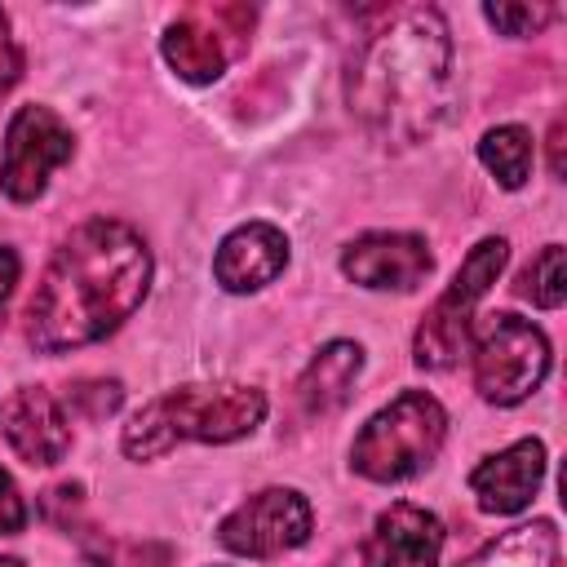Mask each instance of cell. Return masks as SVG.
I'll use <instances>...</instances> for the list:
<instances>
[{
	"mask_svg": "<svg viewBox=\"0 0 567 567\" xmlns=\"http://www.w3.org/2000/svg\"><path fill=\"white\" fill-rule=\"evenodd\" d=\"M151 288L146 239L111 217L75 226L49 257L27 306V337L40 354H66L115 332Z\"/></svg>",
	"mask_w": 567,
	"mask_h": 567,
	"instance_id": "1",
	"label": "cell"
},
{
	"mask_svg": "<svg viewBox=\"0 0 567 567\" xmlns=\"http://www.w3.org/2000/svg\"><path fill=\"white\" fill-rule=\"evenodd\" d=\"M346 102L385 146L425 142L452 106V35L439 9L390 13L354 53Z\"/></svg>",
	"mask_w": 567,
	"mask_h": 567,
	"instance_id": "2",
	"label": "cell"
},
{
	"mask_svg": "<svg viewBox=\"0 0 567 567\" xmlns=\"http://www.w3.org/2000/svg\"><path fill=\"white\" fill-rule=\"evenodd\" d=\"M266 416V394L257 385H177L155 394L151 403H142L120 443L124 456L133 461H155L177 443H235L244 434H252Z\"/></svg>",
	"mask_w": 567,
	"mask_h": 567,
	"instance_id": "3",
	"label": "cell"
},
{
	"mask_svg": "<svg viewBox=\"0 0 567 567\" xmlns=\"http://www.w3.org/2000/svg\"><path fill=\"white\" fill-rule=\"evenodd\" d=\"M447 439V412L425 390H403L390 399L354 439L350 465L372 483H399L421 474Z\"/></svg>",
	"mask_w": 567,
	"mask_h": 567,
	"instance_id": "4",
	"label": "cell"
},
{
	"mask_svg": "<svg viewBox=\"0 0 567 567\" xmlns=\"http://www.w3.org/2000/svg\"><path fill=\"white\" fill-rule=\"evenodd\" d=\"M505 257H509V244L505 239H478L470 248V257L461 261L456 279L443 288V297L430 306V315L416 328L412 354H416L421 368L443 372V368H452L465 354L470 332H474V306L487 297V288L505 270Z\"/></svg>",
	"mask_w": 567,
	"mask_h": 567,
	"instance_id": "5",
	"label": "cell"
},
{
	"mask_svg": "<svg viewBox=\"0 0 567 567\" xmlns=\"http://www.w3.org/2000/svg\"><path fill=\"white\" fill-rule=\"evenodd\" d=\"M474 337V390L496 403H523L549 372V341L532 319H518L509 310L487 315Z\"/></svg>",
	"mask_w": 567,
	"mask_h": 567,
	"instance_id": "6",
	"label": "cell"
},
{
	"mask_svg": "<svg viewBox=\"0 0 567 567\" xmlns=\"http://www.w3.org/2000/svg\"><path fill=\"white\" fill-rule=\"evenodd\" d=\"M75 155L71 128L49 106H18L4 128V155H0V190L18 204H31L44 195L49 173L62 168Z\"/></svg>",
	"mask_w": 567,
	"mask_h": 567,
	"instance_id": "7",
	"label": "cell"
},
{
	"mask_svg": "<svg viewBox=\"0 0 567 567\" xmlns=\"http://www.w3.org/2000/svg\"><path fill=\"white\" fill-rule=\"evenodd\" d=\"M310 527L315 509L297 487H261L221 518L217 540L239 558H275L284 549L306 545Z\"/></svg>",
	"mask_w": 567,
	"mask_h": 567,
	"instance_id": "8",
	"label": "cell"
},
{
	"mask_svg": "<svg viewBox=\"0 0 567 567\" xmlns=\"http://www.w3.org/2000/svg\"><path fill=\"white\" fill-rule=\"evenodd\" d=\"M341 270L359 288H377V292H390L394 288V292H408V288L425 284V275L434 270V257H430V248H425L421 235L377 230V235H359L341 252Z\"/></svg>",
	"mask_w": 567,
	"mask_h": 567,
	"instance_id": "9",
	"label": "cell"
},
{
	"mask_svg": "<svg viewBox=\"0 0 567 567\" xmlns=\"http://www.w3.org/2000/svg\"><path fill=\"white\" fill-rule=\"evenodd\" d=\"M239 13L244 9L221 4V9H190L177 22H168L164 44H159L164 58H168V66L186 84H213L226 71L230 53H235L230 35H239V31H226V22H235Z\"/></svg>",
	"mask_w": 567,
	"mask_h": 567,
	"instance_id": "10",
	"label": "cell"
},
{
	"mask_svg": "<svg viewBox=\"0 0 567 567\" xmlns=\"http://www.w3.org/2000/svg\"><path fill=\"white\" fill-rule=\"evenodd\" d=\"M443 554V523L412 501H394L377 514L359 558L363 567H439Z\"/></svg>",
	"mask_w": 567,
	"mask_h": 567,
	"instance_id": "11",
	"label": "cell"
},
{
	"mask_svg": "<svg viewBox=\"0 0 567 567\" xmlns=\"http://www.w3.org/2000/svg\"><path fill=\"white\" fill-rule=\"evenodd\" d=\"M4 439L9 447L27 461V465H58L71 447V421H66V403H58L44 385H22L9 394L4 412H0Z\"/></svg>",
	"mask_w": 567,
	"mask_h": 567,
	"instance_id": "12",
	"label": "cell"
},
{
	"mask_svg": "<svg viewBox=\"0 0 567 567\" xmlns=\"http://www.w3.org/2000/svg\"><path fill=\"white\" fill-rule=\"evenodd\" d=\"M284 266H288V235L270 221H248L217 244L213 279L226 292H257V288L275 284L284 275Z\"/></svg>",
	"mask_w": 567,
	"mask_h": 567,
	"instance_id": "13",
	"label": "cell"
},
{
	"mask_svg": "<svg viewBox=\"0 0 567 567\" xmlns=\"http://www.w3.org/2000/svg\"><path fill=\"white\" fill-rule=\"evenodd\" d=\"M545 478V443L540 439H518L505 452L487 456L470 474V492L483 514H518Z\"/></svg>",
	"mask_w": 567,
	"mask_h": 567,
	"instance_id": "14",
	"label": "cell"
},
{
	"mask_svg": "<svg viewBox=\"0 0 567 567\" xmlns=\"http://www.w3.org/2000/svg\"><path fill=\"white\" fill-rule=\"evenodd\" d=\"M359 372H363V350H359L354 341H328V346L306 363V372H301V381H297L301 408H306L310 416L337 412V408L350 399Z\"/></svg>",
	"mask_w": 567,
	"mask_h": 567,
	"instance_id": "15",
	"label": "cell"
},
{
	"mask_svg": "<svg viewBox=\"0 0 567 567\" xmlns=\"http://www.w3.org/2000/svg\"><path fill=\"white\" fill-rule=\"evenodd\" d=\"M461 567H558V527L549 518L523 523V527L487 540Z\"/></svg>",
	"mask_w": 567,
	"mask_h": 567,
	"instance_id": "16",
	"label": "cell"
},
{
	"mask_svg": "<svg viewBox=\"0 0 567 567\" xmlns=\"http://www.w3.org/2000/svg\"><path fill=\"white\" fill-rule=\"evenodd\" d=\"M478 159L505 190H518L532 173V133L523 124H496L483 133Z\"/></svg>",
	"mask_w": 567,
	"mask_h": 567,
	"instance_id": "17",
	"label": "cell"
},
{
	"mask_svg": "<svg viewBox=\"0 0 567 567\" xmlns=\"http://www.w3.org/2000/svg\"><path fill=\"white\" fill-rule=\"evenodd\" d=\"M518 297H527L540 310H558L567 297V266H563V244H545L532 266L518 275Z\"/></svg>",
	"mask_w": 567,
	"mask_h": 567,
	"instance_id": "18",
	"label": "cell"
},
{
	"mask_svg": "<svg viewBox=\"0 0 567 567\" xmlns=\"http://www.w3.org/2000/svg\"><path fill=\"white\" fill-rule=\"evenodd\" d=\"M483 18L505 35H536L540 27L558 18V9L554 4H487Z\"/></svg>",
	"mask_w": 567,
	"mask_h": 567,
	"instance_id": "19",
	"label": "cell"
},
{
	"mask_svg": "<svg viewBox=\"0 0 567 567\" xmlns=\"http://www.w3.org/2000/svg\"><path fill=\"white\" fill-rule=\"evenodd\" d=\"M120 399H124L120 381H75V385H66V408L80 412V416H93V421L115 412Z\"/></svg>",
	"mask_w": 567,
	"mask_h": 567,
	"instance_id": "20",
	"label": "cell"
},
{
	"mask_svg": "<svg viewBox=\"0 0 567 567\" xmlns=\"http://www.w3.org/2000/svg\"><path fill=\"white\" fill-rule=\"evenodd\" d=\"M27 527V501L13 487V478L0 470V536H18Z\"/></svg>",
	"mask_w": 567,
	"mask_h": 567,
	"instance_id": "21",
	"label": "cell"
},
{
	"mask_svg": "<svg viewBox=\"0 0 567 567\" xmlns=\"http://www.w3.org/2000/svg\"><path fill=\"white\" fill-rule=\"evenodd\" d=\"M18 71H22V53H18V40L9 31V18L0 13V102L18 84Z\"/></svg>",
	"mask_w": 567,
	"mask_h": 567,
	"instance_id": "22",
	"label": "cell"
},
{
	"mask_svg": "<svg viewBox=\"0 0 567 567\" xmlns=\"http://www.w3.org/2000/svg\"><path fill=\"white\" fill-rule=\"evenodd\" d=\"M13 288H18V252L0 244V323H4V310H9Z\"/></svg>",
	"mask_w": 567,
	"mask_h": 567,
	"instance_id": "23",
	"label": "cell"
},
{
	"mask_svg": "<svg viewBox=\"0 0 567 567\" xmlns=\"http://www.w3.org/2000/svg\"><path fill=\"white\" fill-rule=\"evenodd\" d=\"M549 173L563 177V120H554L549 128Z\"/></svg>",
	"mask_w": 567,
	"mask_h": 567,
	"instance_id": "24",
	"label": "cell"
},
{
	"mask_svg": "<svg viewBox=\"0 0 567 567\" xmlns=\"http://www.w3.org/2000/svg\"><path fill=\"white\" fill-rule=\"evenodd\" d=\"M0 567H22V563L18 558H0Z\"/></svg>",
	"mask_w": 567,
	"mask_h": 567,
	"instance_id": "25",
	"label": "cell"
}]
</instances>
